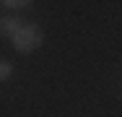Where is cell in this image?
<instances>
[{"label":"cell","instance_id":"1","mask_svg":"<svg viewBox=\"0 0 122 117\" xmlns=\"http://www.w3.org/2000/svg\"><path fill=\"white\" fill-rule=\"evenodd\" d=\"M10 39H13V47H16L21 55H31L36 47L44 42V34H42V29H39L36 23H24Z\"/></svg>","mask_w":122,"mask_h":117},{"label":"cell","instance_id":"2","mask_svg":"<svg viewBox=\"0 0 122 117\" xmlns=\"http://www.w3.org/2000/svg\"><path fill=\"white\" fill-rule=\"evenodd\" d=\"M21 26H24V21L18 16H5V18H0V34L3 37H13Z\"/></svg>","mask_w":122,"mask_h":117},{"label":"cell","instance_id":"3","mask_svg":"<svg viewBox=\"0 0 122 117\" xmlns=\"http://www.w3.org/2000/svg\"><path fill=\"white\" fill-rule=\"evenodd\" d=\"M13 73V63L10 60H0V81H8Z\"/></svg>","mask_w":122,"mask_h":117},{"label":"cell","instance_id":"4","mask_svg":"<svg viewBox=\"0 0 122 117\" xmlns=\"http://www.w3.org/2000/svg\"><path fill=\"white\" fill-rule=\"evenodd\" d=\"M3 5L16 11V8H29V5H31V0H3Z\"/></svg>","mask_w":122,"mask_h":117}]
</instances>
